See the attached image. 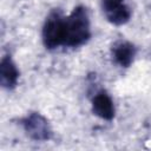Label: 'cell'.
I'll return each instance as SVG.
<instances>
[{
    "mask_svg": "<svg viewBox=\"0 0 151 151\" xmlns=\"http://www.w3.org/2000/svg\"><path fill=\"white\" fill-rule=\"evenodd\" d=\"M91 37L90 17L84 6L76 7L67 18H65L64 45L78 47L84 45Z\"/></svg>",
    "mask_w": 151,
    "mask_h": 151,
    "instance_id": "cell-1",
    "label": "cell"
},
{
    "mask_svg": "<svg viewBox=\"0 0 151 151\" xmlns=\"http://www.w3.org/2000/svg\"><path fill=\"white\" fill-rule=\"evenodd\" d=\"M65 38V18L60 12L54 11L50 13L42 27V42L46 48L54 50L64 45Z\"/></svg>",
    "mask_w": 151,
    "mask_h": 151,
    "instance_id": "cell-2",
    "label": "cell"
},
{
    "mask_svg": "<svg viewBox=\"0 0 151 151\" xmlns=\"http://www.w3.org/2000/svg\"><path fill=\"white\" fill-rule=\"evenodd\" d=\"M22 126L26 133L34 140H47L52 136V130L46 120L40 113L32 112L22 119Z\"/></svg>",
    "mask_w": 151,
    "mask_h": 151,
    "instance_id": "cell-3",
    "label": "cell"
},
{
    "mask_svg": "<svg viewBox=\"0 0 151 151\" xmlns=\"http://www.w3.org/2000/svg\"><path fill=\"white\" fill-rule=\"evenodd\" d=\"M136 53L137 51L134 45L125 40L117 41L112 46V58L116 64L122 67H129L133 63Z\"/></svg>",
    "mask_w": 151,
    "mask_h": 151,
    "instance_id": "cell-4",
    "label": "cell"
},
{
    "mask_svg": "<svg viewBox=\"0 0 151 151\" xmlns=\"http://www.w3.org/2000/svg\"><path fill=\"white\" fill-rule=\"evenodd\" d=\"M92 111L101 119L111 120L114 117V105L105 91H99L92 99Z\"/></svg>",
    "mask_w": 151,
    "mask_h": 151,
    "instance_id": "cell-5",
    "label": "cell"
},
{
    "mask_svg": "<svg viewBox=\"0 0 151 151\" xmlns=\"http://www.w3.org/2000/svg\"><path fill=\"white\" fill-rule=\"evenodd\" d=\"M19 79V71L11 55H5L0 63V84L2 87L11 90L15 87Z\"/></svg>",
    "mask_w": 151,
    "mask_h": 151,
    "instance_id": "cell-6",
    "label": "cell"
},
{
    "mask_svg": "<svg viewBox=\"0 0 151 151\" xmlns=\"http://www.w3.org/2000/svg\"><path fill=\"white\" fill-rule=\"evenodd\" d=\"M105 15H106L107 20L111 24L117 25V26L118 25H124L131 18V9H130V7L127 5L124 4L123 6H120V7L116 8V9H113V11H110V12L105 13Z\"/></svg>",
    "mask_w": 151,
    "mask_h": 151,
    "instance_id": "cell-7",
    "label": "cell"
},
{
    "mask_svg": "<svg viewBox=\"0 0 151 151\" xmlns=\"http://www.w3.org/2000/svg\"><path fill=\"white\" fill-rule=\"evenodd\" d=\"M123 5H124V0H103L101 1V7L105 13L113 11Z\"/></svg>",
    "mask_w": 151,
    "mask_h": 151,
    "instance_id": "cell-8",
    "label": "cell"
}]
</instances>
